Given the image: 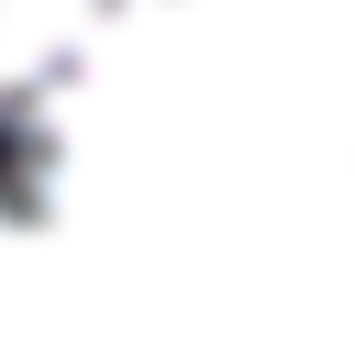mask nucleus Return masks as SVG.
I'll return each instance as SVG.
<instances>
[{
  "mask_svg": "<svg viewBox=\"0 0 355 344\" xmlns=\"http://www.w3.org/2000/svg\"><path fill=\"white\" fill-rule=\"evenodd\" d=\"M0 211L344 255L355 0H0Z\"/></svg>",
  "mask_w": 355,
  "mask_h": 344,
  "instance_id": "f257e3e1",
  "label": "nucleus"
}]
</instances>
